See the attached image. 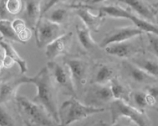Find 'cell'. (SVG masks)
I'll use <instances>...</instances> for the list:
<instances>
[{
  "instance_id": "cell-1",
  "label": "cell",
  "mask_w": 158,
  "mask_h": 126,
  "mask_svg": "<svg viewBox=\"0 0 158 126\" xmlns=\"http://www.w3.org/2000/svg\"><path fill=\"white\" fill-rule=\"evenodd\" d=\"M17 81L20 84L31 83L37 88V93L33 101L43 105L57 123H59L58 100L54 81L48 66L43 68L34 77H21Z\"/></svg>"
},
{
  "instance_id": "cell-2",
  "label": "cell",
  "mask_w": 158,
  "mask_h": 126,
  "mask_svg": "<svg viewBox=\"0 0 158 126\" xmlns=\"http://www.w3.org/2000/svg\"><path fill=\"white\" fill-rule=\"evenodd\" d=\"M15 100L19 112L27 125L52 126L57 123L43 105L24 96H17Z\"/></svg>"
},
{
  "instance_id": "cell-3",
  "label": "cell",
  "mask_w": 158,
  "mask_h": 126,
  "mask_svg": "<svg viewBox=\"0 0 158 126\" xmlns=\"http://www.w3.org/2000/svg\"><path fill=\"white\" fill-rule=\"evenodd\" d=\"M102 107H94L83 104L76 98L72 97L62 103L58 109L59 124L62 126H67L86 118L88 116L104 112Z\"/></svg>"
},
{
  "instance_id": "cell-4",
  "label": "cell",
  "mask_w": 158,
  "mask_h": 126,
  "mask_svg": "<svg viewBox=\"0 0 158 126\" xmlns=\"http://www.w3.org/2000/svg\"><path fill=\"white\" fill-rule=\"evenodd\" d=\"M110 110L112 124H115L121 117H126L139 126L151 124L150 120L144 111L129 105L127 101L123 100L114 99L111 101Z\"/></svg>"
},
{
  "instance_id": "cell-5",
  "label": "cell",
  "mask_w": 158,
  "mask_h": 126,
  "mask_svg": "<svg viewBox=\"0 0 158 126\" xmlns=\"http://www.w3.org/2000/svg\"><path fill=\"white\" fill-rule=\"evenodd\" d=\"M65 34L60 24L54 22L48 18H40L35 29L36 44L39 48L46 47L61 35Z\"/></svg>"
},
{
  "instance_id": "cell-6",
  "label": "cell",
  "mask_w": 158,
  "mask_h": 126,
  "mask_svg": "<svg viewBox=\"0 0 158 126\" xmlns=\"http://www.w3.org/2000/svg\"><path fill=\"white\" fill-rule=\"evenodd\" d=\"M47 66L55 82L65 89L68 94L72 97H76L75 85L68 66L66 64L62 66L53 61L49 62Z\"/></svg>"
},
{
  "instance_id": "cell-7",
  "label": "cell",
  "mask_w": 158,
  "mask_h": 126,
  "mask_svg": "<svg viewBox=\"0 0 158 126\" xmlns=\"http://www.w3.org/2000/svg\"><path fill=\"white\" fill-rule=\"evenodd\" d=\"M84 100L86 105L101 107L103 104L114 101V98L110 86L94 83L87 90Z\"/></svg>"
},
{
  "instance_id": "cell-8",
  "label": "cell",
  "mask_w": 158,
  "mask_h": 126,
  "mask_svg": "<svg viewBox=\"0 0 158 126\" xmlns=\"http://www.w3.org/2000/svg\"><path fill=\"white\" fill-rule=\"evenodd\" d=\"M144 33V31L141 29L132 26H125V27H119L113 30L110 33L103 38L102 41L100 43V47L102 48H106L109 45L113 43H122V42L129 41L130 39L140 36Z\"/></svg>"
},
{
  "instance_id": "cell-9",
  "label": "cell",
  "mask_w": 158,
  "mask_h": 126,
  "mask_svg": "<svg viewBox=\"0 0 158 126\" xmlns=\"http://www.w3.org/2000/svg\"><path fill=\"white\" fill-rule=\"evenodd\" d=\"M71 6L75 9L77 15L80 18L87 28L94 32H98L99 30V28L104 20L103 12L100 10L98 14H94L90 12L89 7L85 5H73Z\"/></svg>"
},
{
  "instance_id": "cell-10",
  "label": "cell",
  "mask_w": 158,
  "mask_h": 126,
  "mask_svg": "<svg viewBox=\"0 0 158 126\" xmlns=\"http://www.w3.org/2000/svg\"><path fill=\"white\" fill-rule=\"evenodd\" d=\"M73 39V33L68 32L46 47V56L50 60H54L59 55H66L69 51Z\"/></svg>"
},
{
  "instance_id": "cell-11",
  "label": "cell",
  "mask_w": 158,
  "mask_h": 126,
  "mask_svg": "<svg viewBox=\"0 0 158 126\" xmlns=\"http://www.w3.org/2000/svg\"><path fill=\"white\" fill-rule=\"evenodd\" d=\"M122 67L128 77L136 83L150 84L156 82V78L130 61H125L122 63Z\"/></svg>"
},
{
  "instance_id": "cell-12",
  "label": "cell",
  "mask_w": 158,
  "mask_h": 126,
  "mask_svg": "<svg viewBox=\"0 0 158 126\" xmlns=\"http://www.w3.org/2000/svg\"><path fill=\"white\" fill-rule=\"evenodd\" d=\"M65 64L68 66L75 85H82L86 82L88 65L80 59H66Z\"/></svg>"
},
{
  "instance_id": "cell-13",
  "label": "cell",
  "mask_w": 158,
  "mask_h": 126,
  "mask_svg": "<svg viewBox=\"0 0 158 126\" xmlns=\"http://www.w3.org/2000/svg\"><path fill=\"white\" fill-rule=\"evenodd\" d=\"M25 1V18L28 25L34 30L42 17L43 8L40 0H24Z\"/></svg>"
},
{
  "instance_id": "cell-14",
  "label": "cell",
  "mask_w": 158,
  "mask_h": 126,
  "mask_svg": "<svg viewBox=\"0 0 158 126\" xmlns=\"http://www.w3.org/2000/svg\"><path fill=\"white\" fill-rule=\"evenodd\" d=\"M105 50L108 55L123 58H129V57L131 58L137 52V49L136 48L135 46L128 41L113 43L106 47Z\"/></svg>"
},
{
  "instance_id": "cell-15",
  "label": "cell",
  "mask_w": 158,
  "mask_h": 126,
  "mask_svg": "<svg viewBox=\"0 0 158 126\" xmlns=\"http://www.w3.org/2000/svg\"><path fill=\"white\" fill-rule=\"evenodd\" d=\"M118 1L130 6L138 14L139 17L154 23L156 22V14L143 0H118Z\"/></svg>"
},
{
  "instance_id": "cell-16",
  "label": "cell",
  "mask_w": 158,
  "mask_h": 126,
  "mask_svg": "<svg viewBox=\"0 0 158 126\" xmlns=\"http://www.w3.org/2000/svg\"><path fill=\"white\" fill-rule=\"evenodd\" d=\"M133 63L137 66H140L141 69L146 71L148 74H150L153 78H158V61L156 59L147 57L145 55H133L131 57V60Z\"/></svg>"
},
{
  "instance_id": "cell-17",
  "label": "cell",
  "mask_w": 158,
  "mask_h": 126,
  "mask_svg": "<svg viewBox=\"0 0 158 126\" xmlns=\"http://www.w3.org/2000/svg\"><path fill=\"white\" fill-rule=\"evenodd\" d=\"M0 45H1V49H2V51H3V54L10 57V58L15 62L16 64L19 66L20 71H21L22 74H25L26 72L28 70L27 63V62H26V60H24V59L18 54L17 51H15V49L12 47V45L10 44L9 42L6 41V40L2 37H1Z\"/></svg>"
},
{
  "instance_id": "cell-18",
  "label": "cell",
  "mask_w": 158,
  "mask_h": 126,
  "mask_svg": "<svg viewBox=\"0 0 158 126\" xmlns=\"http://www.w3.org/2000/svg\"><path fill=\"white\" fill-rule=\"evenodd\" d=\"M21 84L17 80L14 82H1V104H6L13 99L16 98L18 89Z\"/></svg>"
},
{
  "instance_id": "cell-19",
  "label": "cell",
  "mask_w": 158,
  "mask_h": 126,
  "mask_svg": "<svg viewBox=\"0 0 158 126\" xmlns=\"http://www.w3.org/2000/svg\"><path fill=\"white\" fill-rule=\"evenodd\" d=\"M0 30H1V35H2L3 39L23 44L19 36H18L16 31L14 29L12 22H10L9 19H7V18L1 19Z\"/></svg>"
},
{
  "instance_id": "cell-20",
  "label": "cell",
  "mask_w": 158,
  "mask_h": 126,
  "mask_svg": "<svg viewBox=\"0 0 158 126\" xmlns=\"http://www.w3.org/2000/svg\"><path fill=\"white\" fill-rule=\"evenodd\" d=\"M114 78V71L108 65H102L94 78V83L106 85Z\"/></svg>"
},
{
  "instance_id": "cell-21",
  "label": "cell",
  "mask_w": 158,
  "mask_h": 126,
  "mask_svg": "<svg viewBox=\"0 0 158 126\" xmlns=\"http://www.w3.org/2000/svg\"><path fill=\"white\" fill-rule=\"evenodd\" d=\"M91 30L85 27H81L77 26V33L78 36V39L80 43L83 47V48L87 50V51H91L96 47V43L94 40V39L91 36Z\"/></svg>"
},
{
  "instance_id": "cell-22",
  "label": "cell",
  "mask_w": 158,
  "mask_h": 126,
  "mask_svg": "<svg viewBox=\"0 0 158 126\" xmlns=\"http://www.w3.org/2000/svg\"><path fill=\"white\" fill-rule=\"evenodd\" d=\"M110 86L114 99H119L125 101H129V92L126 88L118 81V78H113L110 82Z\"/></svg>"
},
{
  "instance_id": "cell-23",
  "label": "cell",
  "mask_w": 158,
  "mask_h": 126,
  "mask_svg": "<svg viewBox=\"0 0 158 126\" xmlns=\"http://www.w3.org/2000/svg\"><path fill=\"white\" fill-rule=\"evenodd\" d=\"M68 16V12L66 8L59 7L53 10V12L49 16V19L51 20L54 22H56L58 24L63 23L66 21Z\"/></svg>"
},
{
  "instance_id": "cell-24",
  "label": "cell",
  "mask_w": 158,
  "mask_h": 126,
  "mask_svg": "<svg viewBox=\"0 0 158 126\" xmlns=\"http://www.w3.org/2000/svg\"><path fill=\"white\" fill-rule=\"evenodd\" d=\"M0 125L1 126H13L15 125V120L11 115L9 113L5 104H1L0 108Z\"/></svg>"
},
{
  "instance_id": "cell-25",
  "label": "cell",
  "mask_w": 158,
  "mask_h": 126,
  "mask_svg": "<svg viewBox=\"0 0 158 126\" xmlns=\"http://www.w3.org/2000/svg\"><path fill=\"white\" fill-rule=\"evenodd\" d=\"M133 98L134 103L140 109H144L148 106L147 102L146 91H136L133 93Z\"/></svg>"
},
{
  "instance_id": "cell-26",
  "label": "cell",
  "mask_w": 158,
  "mask_h": 126,
  "mask_svg": "<svg viewBox=\"0 0 158 126\" xmlns=\"http://www.w3.org/2000/svg\"><path fill=\"white\" fill-rule=\"evenodd\" d=\"M6 8L8 13L12 15L19 14L23 8L22 0H7L6 3Z\"/></svg>"
},
{
  "instance_id": "cell-27",
  "label": "cell",
  "mask_w": 158,
  "mask_h": 126,
  "mask_svg": "<svg viewBox=\"0 0 158 126\" xmlns=\"http://www.w3.org/2000/svg\"><path fill=\"white\" fill-rule=\"evenodd\" d=\"M148 43L152 53L158 58V35L152 33H147Z\"/></svg>"
},
{
  "instance_id": "cell-28",
  "label": "cell",
  "mask_w": 158,
  "mask_h": 126,
  "mask_svg": "<svg viewBox=\"0 0 158 126\" xmlns=\"http://www.w3.org/2000/svg\"><path fill=\"white\" fill-rule=\"evenodd\" d=\"M12 25H13L14 29L16 31L17 35L19 32H21L23 30L27 27V22L25 20L21 19V18H15V19H14V21L12 22Z\"/></svg>"
},
{
  "instance_id": "cell-29",
  "label": "cell",
  "mask_w": 158,
  "mask_h": 126,
  "mask_svg": "<svg viewBox=\"0 0 158 126\" xmlns=\"http://www.w3.org/2000/svg\"><path fill=\"white\" fill-rule=\"evenodd\" d=\"M18 36H19V39L21 40L22 43L23 44H26L31 39V36H32V32H31V29L27 26V28H25L21 32L18 34Z\"/></svg>"
},
{
  "instance_id": "cell-30",
  "label": "cell",
  "mask_w": 158,
  "mask_h": 126,
  "mask_svg": "<svg viewBox=\"0 0 158 126\" xmlns=\"http://www.w3.org/2000/svg\"><path fill=\"white\" fill-rule=\"evenodd\" d=\"M15 62L10 57L3 54L2 57H1V68L10 69L15 65Z\"/></svg>"
},
{
  "instance_id": "cell-31",
  "label": "cell",
  "mask_w": 158,
  "mask_h": 126,
  "mask_svg": "<svg viewBox=\"0 0 158 126\" xmlns=\"http://www.w3.org/2000/svg\"><path fill=\"white\" fill-rule=\"evenodd\" d=\"M65 1H66V0H50V1L45 5L44 7L43 8L42 16H43L46 13H47V12H48L51 8L54 7L55 5H57L58 3H60V2H65Z\"/></svg>"
},
{
  "instance_id": "cell-32",
  "label": "cell",
  "mask_w": 158,
  "mask_h": 126,
  "mask_svg": "<svg viewBox=\"0 0 158 126\" xmlns=\"http://www.w3.org/2000/svg\"><path fill=\"white\" fill-rule=\"evenodd\" d=\"M7 0H0V12H1V19L6 18L7 14H9L6 8V3Z\"/></svg>"
},
{
  "instance_id": "cell-33",
  "label": "cell",
  "mask_w": 158,
  "mask_h": 126,
  "mask_svg": "<svg viewBox=\"0 0 158 126\" xmlns=\"http://www.w3.org/2000/svg\"><path fill=\"white\" fill-rule=\"evenodd\" d=\"M146 92L150 94L151 96L154 97L156 101L158 100V87L157 86H154V85H149L146 89Z\"/></svg>"
},
{
  "instance_id": "cell-34",
  "label": "cell",
  "mask_w": 158,
  "mask_h": 126,
  "mask_svg": "<svg viewBox=\"0 0 158 126\" xmlns=\"http://www.w3.org/2000/svg\"><path fill=\"white\" fill-rule=\"evenodd\" d=\"M90 4H99L106 2V0H87Z\"/></svg>"
},
{
  "instance_id": "cell-35",
  "label": "cell",
  "mask_w": 158,
  "mask_h": 126,
  "mask_svg": "<svg viewBox=\"0 0 158 126\" xmlns=\"http://www.w3.org/2000/svg\"><path fill=\"white\" fill-rule=\"evenodd\" d=\"M156 22H158V11H157V13L156 14Z\"/></svg>"
},
{
  "instance_id": "cell-36",
  "label": "cell",
  "mask_w": 158,
  "mask_h": 126,
  "mask_svg": "<svg viewBox=\"0 0 158 126\" xmlns=\"http://www.w3.org/2000/svg\"><path fill=\"white\" fill-rule=\"evenodd\" d=\"M156 111H157V112H158V108H156Z\"/></svg>"
}]
</instances>
